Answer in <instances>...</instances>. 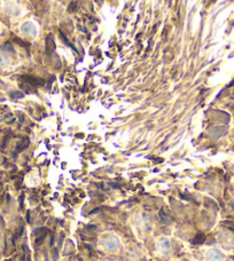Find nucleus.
I'll return each mask as SVG.
<instances>
[{
	"label": "nucleus",
	"mask_w": 234,
	"mask_h": 261,
	"mask_svg": "<svg viewBox=\"0 0 234 261\" xmlns=\"http://www.w3.org/2000/svg\"><path fill=\"white\" fill-rule=\"evenodd\" d=\"M223 254L217 250H213L208 253V261H223Z\"/></svg>",
	"instance_id": "obj_1"
},
{
	"label": "nucleus",
	"mask_w": 234,
	"mask_h": 261,
	"mask_svg": "<svg viewBox=\"0 0 234 261\" xmlns=\"http://www.w3.org/2000/svg\"><path fill=\"white\" fill-rule=\"evenodd\" d=\"M55 49V44H54V39L52 35H49L48 39H46V52L49 54L52 53L53 50Z\"/></svg>",
	"instance_id": "obj_2"
},
{
	"label": "nucleus",
	"mask_w": 234,
	"mask_h": 261,
	"mask_svg": "<svg viewBox=\"0 0 234 261\" xmlns=\"http://www.w3.org/2000/svg\"><path fill=\"white\" fill-rule=\"evenodd\" d=\"M61 39H62V40L64 41V44H65V45H67V46H69V47H72L73 49H75V50H76V48H75V47H74V46H73L72 44H70V43H69V41H68V39H67V38H65V36H64V35L62 34V32H61Z\"/></svg>",
	"instance_id": "obj_3"
},
{
	"label": "nucleus",
	"mask_w": 234,
	"mask_h": 261,
	"mask_svg": "<svg viewBox=\"0 0 234 261\" xmlns=\"http://www.w3.org/2000/svg\"><path fill=\"white\" fill-rule=\"evenodd\" d=\"M76 7H77V4H76V3H72V4L69 5L68 12H70V13H72V12H75V11H76Z\"/></svg>",
	"instance_id": "obj_4"
},
{
	"label": "nucleus",
	"mask_w": 234,
	"mask_h": 261,
	"mask_svg": "<svg viewBox=\"0 0 234 261\" xmlns=\"http://www.w3.org/2000/svg\"><path fill=\"white\" fill-rule=\"evenodd\" d=\"M198 241H200V242L204 241V236H203V235H201V237H200V235L196 236V239L194 240V243H196V242H198Z\"/></svg>",
	"instance_id": "obj_5"
},
{
	"label": "nucleus",
	"mask_w": 234,
	"mask_h": 261,
	"mask_svg": "<svg viewBox=\"0 0 234 261\" xmlns=\"http://www.w3.org/2000/svg\"><path fill=\"white\" fill-rule=\"evenodd\" d=\"M5 62H6V61H5V58L2 57V55H0V67H4Z\"/></svg>",
	"instance_id": "obj_6"
},
{
	"label": "nucleus",
	"mask_w": 234,
	"mask_h": 261,
	"mask_svg": "<svg viewBox=\"0 0 234 261\" xmlns=\"http://www.w3.org/2000/svg\"><path fill=\"white\" fill-rule=\"evenodd\" d=\"M232 85H234V79H233V82L231 83V86H232Z\"/></svg>",
	"instance_id": "obj_7"
},
{
	"label": "nucleus",
	"mask_w": 234,
	"mask_h": 261,
	"mask_svg": "<svg viewBox=\"0 0 234 261\" xmlns=\"http://www.w3.org/2000/svg\"><path fill=\"white\" fill-rule=\"evenodd\" d=\"M0 5H2V2H0Z\"/></svg>",
	"instance_id": "obj_8"
}]
</instances>
